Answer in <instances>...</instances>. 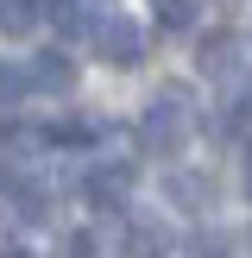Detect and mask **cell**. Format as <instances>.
<instances>
[{"label": "cell", "mask_w": 252, "mask_h": 258, "mask_svg": "<svg viewBox=\"0 0 252 258\" xmlns=\"http://www.w3.org/2000/svg\"><path fill=\"white\" fill-rule=\"evenodd\" d=\"M25 70H32V88H44V95H63V88L76 82V63L63 57V50H38Z\"/></svg>", "instance_id": "obj_5"}, {"label": "cell", "mask_w": 252, "mask_h": 258, "mask_svg": "<svg viewBox=\"0 0 252 258\" xmlns=\"http://www.w3.org/2000/svg\"><path fill=\"white\" fill-rule=\"evenodd\" d=\"M44 13H50V0H0V32L25 38V32L44 25Z\"/></svg>", "instance_id": "obj_6"}, {"label": "cell", "mask_w": 252, "mask_h": 258, "mask_svg": "<svg viewBox=\"0 0 252 258\" xmlns=\"http://www.w3.org/2000/svg\"><path fill=\"white\" fill-rule=\"evenodd\" d=\"M183 139H189V101L183 95H158L145 107V120H139V145L151 158H170V151H183Z\"/></svg>", "instance_id": "obj_1"}, {"label": "cell", "mask_w": 252, "mask_h": 258, "mask_svg": "<svg viewBox=\"0 0 252 258\" xmlns=\"http://www.w3.org/2000/svg\"><path fill=\"white\" fill-rule=\"evenodd\" d=\"M164 189H170V202H176V208H189V214H208V208H214V183H208L202 170H170V183H164Z\"/></svg>", "instance_id": "obj_4"}, {"label": "cell", "mask_w": 252, "mask_h": 258, "mask_svg": "<svg viewBox=\"0 0 252 258\" xmlns=\"http://www.w3.org/2000/svg\"><path fill=\"white\" fill-rule=\"evenodd\" d=\"M32 95V70H19V63H0V107H13V101Z\"/></svg>", "instance_id": "obj_10"}, {"label": "cell", "mask_w": 252, "mask_h": 258, "mask_svg": "<svg viewBox=\"0 0 252 258\" xmlns=\"http://www.w3.org/2000/svg\"><path fill=\"white\" fill-rule=\"evenodd\" d=\"M44 139H50V145H88V139H95V126H88V120H57Z\"/></svg>", "instance_id": "obj_11"}, {"label": "cell", "mask_w": 252, "mask_h": 258, "mask_svg": "<svg viewBox=\"0 0 252 258\" xmlns=\"http://www.w3.org/2000/svg\"><path fill=\"white\" fill-rule=\"evenodd\" d=\"M233 57H239V38H208V44H202V76H227L233 70Z\"/></svg>", "instance_id": "obj_7"}, {"label": "cell", "mask_w": 252, "mask_h": 258, "mask_svg": "<svg viewBox=\"0 0 252 258\" xmlns=\"http://www.w3.org/2000/svg\"><path fill=\"white\" fill-rule=\"evenodd\" d=\"M82 196L95 202V208H126V196H133V170H126V164H101V170L82 176Z\"/></svg>", "instance_id": "obj_3"}, {"label": "cell", "mask_w": 252, "mask_h": 258, "mask_svg": "<svg viewBox=\"0 0 252 258\" xmlns=\"http://www.w3.org/2000/svg\"><path fill=\"white\" fill-rule=\"evenodd\" d=\"M95 50L107 63H120V70H133V63L145 57V32H139V19H101L95 25Z\"/></svg>", "instance_id": "obj_2"}, {"label": "cell", "mask_w": 252, "mask_h": 258, "mask_svg": "<svg viewBox=\"0 0 252 258\" xmlns=\"http://www.w3.org/2000/svg\"><path fill=\"white\" fill-rule=\"evenodd\" d=\"M57 258H101V246H95V233H70L57 246Z\"/></svg>", "instance_id": "obj_12"}, {"label": "cell", "mask_w": 252, "mask_h": 258, "mask_svg": "<svg viewBox=\"0 0 252 258\" xmlns=\"http://www.w3.org/2000/svg\"><path fill=\"white\" fill-rule=\"evenodd\" d=\"M196 13H202V0H158V25L164 32H189Z\"/></svg>", "instance_id": "obj_9"}, {"label": "cell", "mask_w": 252, "mask_h": 258, "mask_svg": "<svg viewBox=\"0 0 252 258\" xmlns=\"http://www.w3.org/2000/svg\"><path fill=\"white\" fill-rule=\"evenodd\" d=\"M0 258H32V246H0Z\"/></svg>", "instance_id": "obj_14"}, {"label": "cell", "mask_w": 252, "mask_h": 258, "mask_svg": "<svg viewBox=\"0 0 252 258\" xmlns=\"http://www.w3.org/2000/svg\"><path fill=\"white\" fill-rule=\"evenodd\" d=\"M158 246H164V233H158L151 221H139V227H133V252H139V258H151Z\"/></svg>", "instance_id": "obj_13"}, {"label": "cell", "mask_w": 252, "mask_h": 258, "mask_svg": "<svg viewBox=\"0 0 252 258\" xmlns=\"http://www.w3.org/2000/svg\"><path fill=\"white\" fill-rule=\"evenodd\" d=\"M246 196H252V151H246Z\"/></svg>", "instance_id": "obj_16"}, {"label": "cell", "mask_w": 252, "mask_h": 258, "mask_svg": "<svg viewBox=\"0 0 252 258\" xmlns=\"http://www.w3.org/2000/svg\"><path fill=\"white\" fill-rule=\"evenodd\" d=\"M183 258H233V239H227V233H214V227H202V233H189Z\"/></svg>", "instance_id": "obj_8"}, {"label": "cell", "mask_w": 252, "mask_h": 258, "mask_svg": "<svg viewBox=\"0 0 252 258\" xmlns=\"http://www.w3.org/2000/svg\"><path fill=\"white\" fill-rule=\"evenodd\" d=\"M239 113H246V120H252V82H246V101H239Z\"/></svg>", "instance_id": "obj_15"}]
</instances>
